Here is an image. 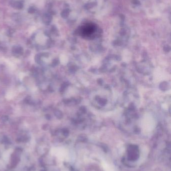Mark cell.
I'll return each instance as SVG.
<instances>
[{
    "label": "cell",
    "mask_w": 171,
    "mask_h": 171,
    "mask_svg": "<svg viewBox=\"0 0 171 171\" xmlns=\"http://www.w3.org/2000/svg\"><path fill=\"white\" fill-rule=\"evenodd\" d=\"M24 76V74H20V79H22V78H23Z\"/></svg>",
    "instance_id": "5b68a950"
},
{
    "label": "cell",
    "mask_w": 171,
    "mask_h": 171,
    "mask_svg": "<svg viewBox=\"0 0 171 171\" xmlns=\"http://www.w3.org/2000/svg\"><path fill=\"white\" fill-rule=\"evenodd\" d=\"M14 93L12 91H10L6 95V98L9 100L11 99L13 97H14Z\"/></svg>",
    "instance_id": "277c9868"
},
{
    "label": "cell",
    "mask_w": 171,
    "mask_h": 171,
    "mask_svg": "<svg viewBox=\"0 0 171 171\" xmlns=\"http://www.w3.org/2000/svg\"><path fill=\"white\" fill-rule=\"evenodd\" d=\"M95 31V27L91 24L86 25L83 27L82 32L86 36H89Z\"/></svg>",
    "instance_id": "7a4b0ae2"
},
{
    "label": "cell",
    "mask_w": 171,
    "mask_h": 171,
    "mask_svg": "<svg viewBox=\"0 0 171 171\" xmlns=\"http://www.w3.org/2000/svg\"><path fill=\"white\" fill-rule=\"evenodd\" d=\"M51 153L53 155L56 156L59 160H65L67 158V152L63 148H52L51 149Z\"/></svg>",
    "instance_id": "6da1fadb"
},
{
    "label": "cell",
    "mask_w": 171,
    "mask_h": 171,
    "mask_svg": "<svg viewBox=\"0 0 171 171\" xmlns=\"http://www.w3.org/2000/svg\"><path fill=\"white\" fill-rule=\"evenodd\" d=\"M102 166L105 171H115L113 167L106 162H103L102 163Z\"/></svg>",
    "instance_id": "3957f363"
}]
</instances>
